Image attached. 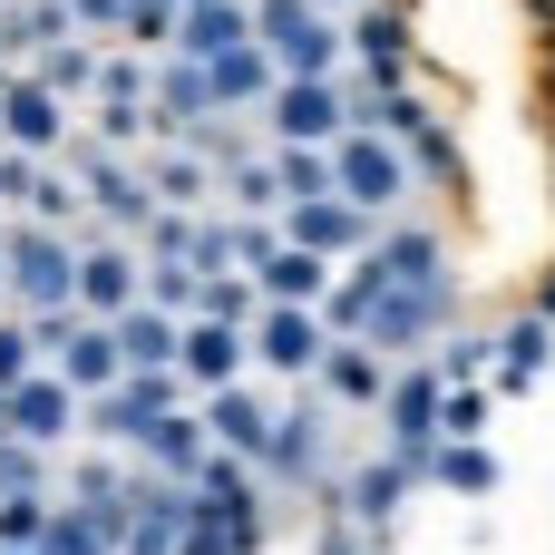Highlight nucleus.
<instances>
[{
  "mask_svg": "<svg viewBox=\"0 0 555 555\" xmlns=\"http://www.w3.org/2000/svg\"><path fill=\"white\" fill-rule=\"evenodd\" d=\"M68 263H78L68 234H49V224H0V273H10V302H20V312H78V302H68Z\"/></svg>",
  "mask_w": 555,
  "mask_h": 555,
  "instance_id": "nucleus-1",
  "label": "nucleus"
},
{
  "mask_svg": "<svg viewBox=\"0 0 555 555\" xmlns=\"http://www.w3.org/2000/svg\"><path fill=\"white\" fill-rule=\"evenodd\" d=\"M254 39L283 78H341V20H322L312 0H254Z\"/></svg>",
  "mask_w": 555,
  "mask_h": 555,
  "instance_id": "nucleus-2",
  "label": "nucleus"
},
{
  "mask_svg": "<svg viewBox=\"0 0 555 555\" xmlns=\"http://www.w3.org/2000/svg\"><path fill=\"white\" fill-rule=\"evenodd\" d=\"M332 195H351L361 215H390V205H410V156L390 146V137H332Z\"/></svg>",
  "mask_w": 555,
  "mask_h": 555,
  "instance_id": "nucleus-3",
  "label": "nucleus"
},
{
  "mask_svg": "<svg viewBox=\"0 0 555 555\" xmlns=\"http://www.w3.org/2000/svg\"><path fill=\"white\" fill-rule=\"evenodd\" d=\"M263 127H273V146H332V137H351V98H341V78H283L263 98Z\"/></svg>",
  "mask_w": 555,
  "mask_h": 555,
  "instance_id": "nucleus-4",
  "label": "nucleus"
},
{
  "mask_svg": "<svg viewBox=\"0 0 555 555\" xmlns=\"http://www.w3.org/2000/svg\"><path fill=\"white\" fill-rule=\"evenodd\" d=\"M380 420H390V459H400L410 478H429V449H439V371H429V361L390 371V390H380Z\"/></svg>",
  "mask_w": 555,
  "mask_h": 555,
  "instance_id": "nucleus-5",
  "label": "nucleus"
},
{
  "mask_svg": "<svg viewBox=\"0 0 555 555\" xmlns=\"http://www.w3.org/2000/svg\"><path fill=\"white\" fill-rule=\"evenodd\" d=\"M283 244H302V254H322V263H351L371 234H380V215H361L351 195H302V205H283V224H273Z\"/></svg>",
  "mask_w": 555,
  "mask_h": 555,
  "instance_id": "nucleus-6",
  "label": "nucleus"
},
{
  "mask_svg": "<svg viewBox=\"0 0 555 555\" xmlns=\"http://www.w3.org/2000/svg\"><path fill=\"white\" fill-rule=\"evenodd\" d=\"M244 351H254V371H273V380H312V361H322V322H312L302 302H254Z\"/></svg>",
  "mask_w": 555,
  "mask_h": 555,
  "instance_id": "nucleus-7",
  "label": "nucleus"
},
{
  "mask_svg": "<svg viewBox=\"0 0 555 555\" xmlns=\"http://www.w3.org/2000/svg\"><path fill=\"white\" fill-rule=\"evenodd\" d=\"M137 254L117 244V234H98V244H78V263H68V302L88 312V322H117L127 302H137Z\"/></svg>",
  "mask_w": 555,
  "mask_h": 555,
  "instance_id": "nucleus-8",
  "label": "nucleus"
},
{
  "mask_svg": "<svg viewBox=\"0 0 555 555\" xmlns=\"http://www.w3.org/2000/svg\"><path fill=\"white\" fill-rule=\"evenodd\" d=\"M78 410H88L98 439H127V449H137V439L176 410V371H127L117 390H98V400H78Z\"/></svg>",
  "mask_w": 555,
  "mask_h": 555,
  "instance_id": "nucleus-9",
  "label": "nucleus"
},
{
  "mask_svg": "<svg viewBox=\"0 0 555 555\" xmlns=\"http://www.w3.org/2000/svg\"><path fill=\"white\" fill-rule=\"evenodd\" d=\"M439 322H449V283H400V293H380L371 302V351L390 361V351H420V341H439Z\"/></svg>",
  "mask_w": 555,
  "mask_h": 555,
  "instance_id": "nucleus-10",
  "label": "nucleus"
},
{
  "mask_svg": "<svg viewBox=\"0 0 555 555\" xmlns=\"http://www.w3.org/2000/svg\"><path fill=\"white\" fill-rule=\"evenodd\" d=\"M68 185H78V205H98L107 224H146V215H156L146 185H137V166L107 156V146H78V156H68Z\"/></svg>",
  "mask_w": 555,
  "mask_h": 555,
  "instance_id": "nucleus-11",
  "label": "nucleus"
},
{
  "mask_svg": "<svg viewBox=\"0 0 555 555\" xmlns=\"http://www.w3.org/2000/svg\"><path fill=\"white\" fill-rule=\"evenodd\" d=\"M49 371H59L78 400H98V390H117V380H127V361H117V332H107V322H88V312H78V322L49 341Z\"/></svg>",
  "mask_w": 555,
  "mask_h": 555,
  "instance_id": "nucleus-12",
  "label": "nucleus"
},
{
  "mask_svg": "<svg viewBox=\"0 0 555 555\" xmlns=\"http://www.w3.org/2000/svg\"><path fill=\"white\" fill-rule=\"evenodd\" d=\"M0 410H10V439H29V449H59L78 429V390L59 371H29L20 390H0Z\"/></svg>",
  "mask_w": 555,
  "mask_h": 555,
  "instance_id": "nucleus-13",
  "label": "nucleus"
},
{
  "mask_svg": "<svg viewBox=\"0 0 555 555\" xmlns=\"http://www.w3.org/2000/svg\"><path fill=\"white\" fill-rule=\"evenodd\" d=\"M59 137H68V107H59L39 78H20V68H10V78H0V146H20V156H49Z\"/></svg>",
  "mask_w": 555,
  "mask_h": 555,
  "instance_id": "nucleus-14",
  "label": "nucleus"
},
{
  "mask_svg": "<svg viewBox=\"0 0 555 555\" xmlns=\"http://www.w3.org/2000/svg\"><path fill=\"white\" fill-rule=\"evenodd\" d=\"M341 59H361L371 88H400V68H410V20H400V10H351V20H341Z\"/></svg>",
  "mask_w": 555,
  "mask_h": 555,
  "instance_id": "nucleus-15",
  "label": "nucleus"
},
{
  "mask_svg": "<svg viewBox=\"0 0 555 555\" xmlns=\"http://www.w3.org/2000/svg\"><path fill=\"white\" fill-rule=\"evenodd\" d=\"M137 185H146V205H185V215H195V205H215V166H205L185 137H156V146H146V166H137Z\"/></svg>",
  "mask_w": 555,
  "mask_h": 555,
  "instance_id": "nucleus-16",
  "label": "nucleus"
},
{
  "mask_svg": "<svg viewBox=\"0 0 555 555\" xmlns=\"http://www.w3.org/2000/svg\"><path fill=\"white\" fill-rule=\"evenodd\" d=\"M244 332L234 322H176V380H195V390H224V380H244Z\"/></svg>",
  "mask_w": 555,
  "mask_h": 555,
  "instance_id": "nucleus-17",
  "label": "nucleus"
},
{
  "mask_svg": "<svg viewBox=\"0 0 555 555\" xmlns=\"http://www.w3.org/2000/svg\"><path fill=\"white\" fill-rule=\"evenodd\" d=\"M195 420H205V439H215V449H234V459H254V449L273 439V400H263L254 380L205 390V410H195Z\"/></svg>",
  "mask_w": 555,
  "mask_h": 555,
  "instance_id": "nucleus-18",
  "label": "nucleus"
},
{
  "mask_svg": "<svg viewBox=\"0 0 555 555\" xmlns=\"http://www.w3.org/2000/svg\"><path fill=\"white\" fill-rule=\"evenodd\" d=\"M254 39V0H195V10H176V39H166V59H224V49H244Z\"/></svg>",
  "mask_w": 555,
  "mask_h": 555,
  "instance_id": "nucleus-19",
  "label": "nucleus"
},
{
  "mask_svg": "<svg viewBox=\"0 0 555 555\" xmlns=\"http://www.w3.org/2000/svg\"><path fill=\"white\" fill-rule=\"evenodd\" d=\"M205 88H215V117H234V107H263V98L283 88V68H273V49H263V39H244V49L205 59Z\"/></svg>",
  "mask_w": 555,
  "mask_h": 555,
  "instance_id": "nucleus-20",
  "label": "nucleus"
},
{
  "mask_svg": "<svg viewBox=\"0 0 555 555\" xmlns=\"http://www.w3.org/2000/svg\"><path fill=\"white\" fill-rule=\"evenodd\" d=\"M361 263L380 273V293H400V283H439V234H429V224H380V234L361 244Z\"/></svg>",
  "mask_w": 555,
  "mask_h": 555,
  "instance_id": "nucleus-21",
  "label": "nucleus"
},
{
  "mask_svg": "<svg viewBox=\"0 0 555 555\" xmlns=\"http://www.w3.org/2000/svg\"><path fill=\"white\" fill-rule=\"evenodd\" d=\"M312 380H322V390H332L341 410H380V390H390V361H380L371 341H322Z\"/></svg>",
  "mask_w": 555,
  "mask_h": 555,
  "instance_id": "nucleus-22",
  "label": "nucleus"
},
{
  "mask_svg": "<svg viewBox=\"0 0 555 555\" xmlns=\"http://www.w3.org/2000/svg\"><path fill=\"white\" fill-rule=\"evenodd\" d=\"M322 439H332V420H322L312 400H302V410H273V439L254 449V468H263V478H312V468H322Z\"/></svg>",
  "mask_w": 555,
  "mask_h": 555,
  "instance_id": "nucleus-23",
  "label": "nucleus"
},
{
  "mask_svg": "<svg viewBox=\"0 0 555 555\" xmlns=\"http://www.w3.org/2000/svg\"><path fill=\"white\" fill-rule=\"evenodd\" d=\"M263 546V517H234L215 498H185V527H176V555H254Z\"/></svg>",
  "mask_w": 555,
  "mask_h": 555,
  "instance_id": "nucleus-24",
  "label": "nucleus"
},
{
  "mask_svg": "<svg viewBox=\"0 0 555 555\" xmlns=\"http://www.w3.org/2000/svg\"><path fill=\"white\" fill-rule=\"evenodd\" d=\"M322 293H332V263L302 254V244H273V254L254 263V302H302V312H312Z\"/></svg>",
  "mask_w": 555,
  "mask_h": 555,
  "instance_id": "nucleus-25",
  "label": "nucleus"
},
{
  "mask_svg": "<svg viewBox=\"0 0 555 555\" xmlns=\"http://www.w3.org/2000/svg\"><path fill=\"white\" fill-rule=\"evenodd\" d=\"M107 332H117V361H127V371H176V322H166V312L127 302Z\"/></svg>",
  "mask_w": 555,
  "mask_h": 555,
  "instance_id": "nucleus-26",
  "label": "nucleus"
},
{
  "mask_svg": "<svg viewBox=\"0 0 555 555\" xmlns=\"http://www.w3.org/2000/svg\"><path fill=\"white\" fill-rule=\"evenodd\" d=\"M137 449H146V459H156V468H166V478L185 488V478L205 468V449H215V439H205V420H195V410H166V420H156V429H146Z\"/></svg>",
  "mask_w": 555,
  "mask_h": 555,
  "instance_id": "nucleus-27",
  "label": "nucleus"
},
{
  "mask_svg": "<svg viewBox=\"0 0 555 555\" xmlns=\"http://www.w3.org/2000/svg\"><path fill=\"white\" fill-rule=\"evenodd\" d=\"M244 215H283V185H273V156H254V146H234L224 156V176H215Z\"/></svg>",
  "mask_w": 555,
  "mask_h": 555,
  "instance_id": "nucleus-28",
  "label": "nucleus"
},
{
  "mask_svg": "<svg viewBox=\"0 0 555 555\" xmlns=\"http://www.w3.org/2000/svg\"><path fill=\"white\" fill-rule=\"evenodd\" d=\"M429 478L459 488V498H488V488H498V459H488L478 439H439V449H429Z\"/></svg>",
  "mask_w": 555,
  "mask_h": 555,
  "instance_id": "nucleus-29",
  "label": "nucleus"
},
{
  "mask_svg": "<svg viewBox=\"0 0 555 555\" xmlns=\"http://www.w3.org/2000/svg\"><path fill=\"white\" fill-rule=\"evenodd\" d=\"M88 146H107V156H127V146H156V117H146L137 98H98V117H88Z\"/></svg>",
  "mask_w": 555,
  "mask_h": 555,
  "instance_id": "nucleus-30",
  "label": "nucleus"
},
{
  "mask_svg": "<svg viewBox=\"0 0 555 555\" xmlns=\"http://www.w3.org/2000/svg\"><path fill=\"white\" fill-rule=\"evenodd\" d=\"M185 322H254V273H195V312Z\"/></svg>",
  "mask_w": 555,
  "mask_h": 555,
  "instance_id": "nucleus-31",
  "label": "nucleus"
},
{
  "mask_svg": "<svg viewBox=\"0 0 555 555\" xmlns=\"http://www.w3.org/2000/svg\"><path fill=\"white\" fill-rule=\"evenodd\" d=\"M273 185H283V205L332 195V146H273Z\"/></svg>",
  "mask_w": 555,
  "mask_h": 555,
  "instance_id": "nucleus-32",
  "label": "nucleus"
},
{
  "mask_svg": "<svg viewBox=\"0 0 555 555\" xmlns=\"http://www.w3.org/2000/svg\"><path fill=\"white\" fill-rule=\"evenodd\" d=\"M546 341H555V322H517V332L498 341V390H527V380L546 371Z\"/></svg>",
  "mask_w": 555,
  "mask_h": 555,
  "instance_id": "nucleus-33",
  "label": "nucleus"
},
{
  "mask_svg": "<svg viewBox=\"0 0 555 555\" xmlns=\"http://www.w3.org/2000/svg\"><path fill=\"white\" fill-rule=\"evenodd\" d=\"M29 78H39L49 98H88V78H98V49H78V39H68V49H39V68H29Z\"/></svg>",
  "mask_w": 555,
  "mask_h": 555,
  "instance_id": "nucleus-34",
  "label": "nucleus"
},
{
  "mask_svg": "<svg viewBox=\"0 0 555 555\" xmlns=\"http://www.w3.org/2000/svg\"><path fill=\"white\" fill-rule=\"evenodd\" d=\"M146 88H156V68H146L137 49H98V78H88V98H137V107H146Z\"/></svg>",
  "mask_w": 555,
  "mask_h": 555,
  "instance_id": "nucleus-35",
  "label": "nucleus"
},
{
  "mask_svg": "<svg viewBox=\"0 0 555 555\" xmlns=\"http://www.w3.org/2000/svg\"><path fill=\"white\" fill-rule=\"evenodd\" d=\"M410 488H420V478H410L400 459H380V468H361V488H351V498H361V517H371V527H390Z\"/></svg>",
  "mask_w": 555,
  "mask_h": 555,
  "instance_id": "nucleus-36",
  "label": "nucleus"
},
{
  "mask_svg": "<svg viewBox=\"0 0 555 555\" xmlns=\"http://www.w3.org/2000/svg\"><path fill=\"white\" fill-rule=\"evenodd\" d=\"M39 185H49V156L0 146V215H29V205H39Z\"/></svg>",
  "mask_w": 555,
  "mask_h": 555,
  "instance_id": "nucleus-37",
  "label": "nucleus"
},
{
  "mask_svg": "<svg viewBox=\"0 0 555 555\" xmlns=\"http://www.w3.org/2000/svg\"><path fill=\"white\" fill-rule=\"evenodd\" d=\"M0 498H49V449L0 439Z\"/></svg>",
  "mask_w": 555,
  "mask_h": 555,
  "instance_id": "nucleus-38",
  "label": "nucleus"
},
{
  "mask_svg": "<svg viewBox=\"0 0 555 555\" xmlns=\"http://www.w3.org/2000/svg\"><path fill=\"white\" fill-rule=\"evenodd\" d=\"M39 555H107V537L88 527V507H49V537H39Z\"/></svg>",
  "mask_w": 555,
  "mask_h": 555,
  "instance_id": "nucleus-39",
  "label": "nucleus"
},
{
  "mask_svg": "<svg viewBox=\"0 0 555 555\" xmlns=\"http://www.w3.org/2000/svg\"><path fill=\"white\" fill-rule=\"evenodd\" d=\"M68 498H78V507L127 498V459H78V468H68Z\"/></svg>",
  "mask_w": 555,
  "mask_h": 555,
  "instance_id": "nucleus-40",
  "label": "nucleus"
},
{
  "mask_svg": "<svg viewBox=\"0 0 555 555\" xmlns=\"http://www.w3.org/2000/svg\"><path fill=\"white\" fill-rule=\"evenodd\" d=\"M117 29H127V49H166V39H176V10H166V0H127Z\"/></svg>",
  "mask_w": 555,
  "mask_h": 555,
  "instance_id": "nucleus-41",
  "label": "nucleus"
},
{
  "mask_svg": "<svg viewBox=\"0 0 555 555\" xmlns=\"http://www.w3.org/2000/svg\"><path fill=\"white\" fill-rule=\"evenodd\" d=\"M49 537V498H0V546H39Z\"/></svg>",
  "mask_w": 555,
  "mask_h": 555,
  "instance_id": "nucleus-42",
  "label": "nucleus"
},
{
  "mask_svg": "<svg viewBox=\"0 0 555 555\" xmlns=\"http://www.w3.org/2000/svg\"><path fill=\"white\" fill-rule=\"evenodd\" d=\"M29 371H49V361H39V341H29V322H0V390H20Z\"/></svg>",
  "mask_w": 555,
  "mask_h": 555,
  "instance_id": "nucleus-43",
  "label": "nucleus"
},
{
  "mask_svg": "<svg viewBox=\"0 0 555 555\" xmlns=\"http://www.w3.org/2000/svg\"><path fill=\"white\" fill-rule=\"evenodd\" d=\"M117 555H176V517H137L127 507V546Z\"/></svg>",
  "mask_w": 555,
  "mask_h": 555,
  "instance_id": "nucleus-44",
  "label": "nucleus"
},
{
  "mask_svg": "<svg viewBox=\"0 0 555 555\" xmlns=\"http://www.w3.org/2000/svg\"><path fill=\"white\" fill-rule=\"evenodd\" d=\"M117 20H127V0H68V29H98V39H107Z\"/></svg>",
  "mask_w": 555,
  "mask_h": 555,
  "instance_id": "nucleus-45",
  "label": "nucleus"
},
{
  "mask_svg": "<svg viewBox=\"0 0 555 555\" xmlns=\"http://www.w3.org/2000/svg\"><path fill=\"white\" fill-rule=\"evenodd\" d=\"M312 10H322V20H341V10H361V0H312Z\"/></svg>",
  "mask_w": 555,
  "mask_h": 555,
  "instance_id": "nucleus-46",
  "label": "nucleus"
},
{
  "mask_svg": "<svg viewBox=\"0 0 555 555\" xmlns=\"http://www.w3.org/2000/svg\"><path fill=\"white\" fill-rule=\"evenodd\" d=\"M537 322H555V283H546V312H537Z\"/></svg>",
  "mask_w": 555,
  "mask_h": 555,
  "instance_id": "nucleus-47",
  "label": "nucleus"
},
{
  "mask_svg": "<svg viewBox=\"0 0 555 555\" xmlns=\"http://www.w3.org/2000/svg\"><path fill=\"white\" fill-rule=\"evenodd\" d=\"M0 555H39V546H0Z\"/></svg>",
  "mask_w": 555,
  "mask_h": 555,
  "instance_id": "nucleus-48",
  "label": "nucleus"
},
{
  "mask_svg": "<svg viewBox=\"0 0 555 555\" xmlns=\"http://www.w3.org/2000/svg\"><path fill=\"white\" fill-rule=\"evenodd\" d=\"M0 302H10V273H0Z\"/></svg>",
  "mask_w": 555,
  "mask_h": 555,
  "instance_id": "nucleus-49",
  "label": "nucleus"
},
{
  "mask_svg": "<svg viewBox=\"0 0 555 555\" xmlns=\"http://www.w3.org/2000/svg\"><path fill=\"white\" fill-rule=\"evenodd\" d=\"M0 439H10V410H0Z\"/></svg>",
  "mask_w": 555,
  "mask_h": 555,
  "instance_id": "nucleus-50",
  "label": "nucleus"
},
{
  "mask_svg": "<svg viewBox=\"0 0 555 555\" xmlns=\"http://www.w3.org/2000/svg\"><path fill=\"white\" fill-rule=\"evenodd\" d=\"M166 10H195V0H166Z\"/></svg>",
  "mask_w": 555,
  "mask_h": 555,
  "instance_id": "nucleus-51",
  "label": "nucleus"
},
{
  "mask_svg": "<svg viewBox=\"0 0 555 555\" xmlns=\"http://www.w3.org/2000/svg\"><path fill=\"white\" fill-rule=\"evenodd\" d=\"M0 78H10V59H0Z\"/></svg>",
  "mask_w": 555,
  "mask_h": 555,
  "instance_id": "nucleus-52",
  "label": "nucleus"
},
{
  "mask_svg": "<svg viewBox=\"0 0 555 555\" xmlns=\"http://www.w3.org/2000/svg\"><path fill=\"white\" fill-rule=\"evenodd\" d=\"M0 10H10V0H0Z\"/></svg>",
  "mask_w": 555,
  "mask_h": 555,
  "instance_id": "nucleus-53",
  "label": "nucleus"
}]
</instances>
